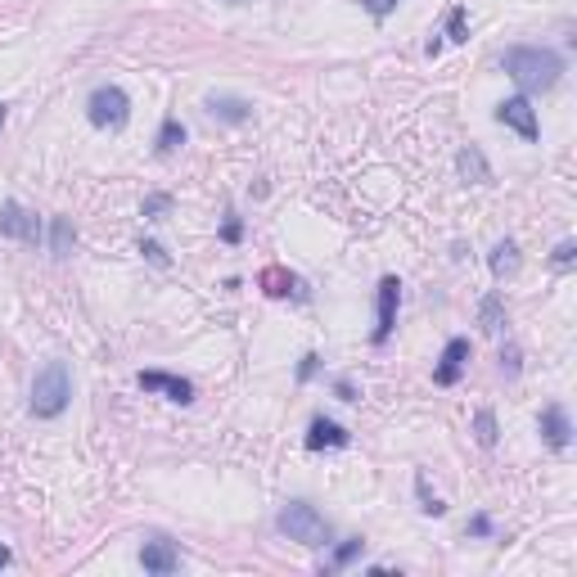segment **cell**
Wrapping results in <instances>:
<instances>
[{
    "mask_svg": "<svg viewBox=\"0 0 577 577\" xmlns=\"http://www.w3.org/2000/svg\"><path fill=\"white\" fill-rule=\"evenodd\" d=\"M506 72L515 77V86L524 95H542L560 81L564 59L555 50H542V45H515V50H506Z\"/></svg>",
    "mask_w": 577,
    "mask_h": 577,
    "instance_id": "6da1fadb",
    "label": "cell"
},
{
    "mask_svg": "<svg viewBox=\"0 0 577 577\" xmlns=\"http://www.w3.org/2000/svg\"><path fill=\"white\" fill-rule=\"evenodd\" d=\"M72 402V375H68V361H50L45 370H36V384H32V415L36 420H59Z\"/></svg>",
    "mask_w": 577,
    "mask_h": 577,
    "instance_id": "7a4b0ae2",
    "label": "cell"
},
{
    "mask_svg": "<svg viewBox=\"0 0 577 577\" xmlns=\"http://www.w3.org/2000/svg\"><path fill=\"white\" fill-rule=\"evenodd\" d=\"M275 528L289 537V542H302V546H325L330 542V524L316 506L307 501H289L280 515H275Z\"/></svg>",
    "mask_w": 577,
    "mask_h": 577,
    "instance_id": "3957f363",
    "label": "cell"
},
{
    "mask_svg": "<svg viewBox=\"0 0 577 577\" xmlns=\"http://www.w3.org/2000/svg\"><path fill=\"white\" fill-rule=\"evenodd\" d=\"M86 117L99 126V131H122L131 122V99L122 86H95L90 99H86Z\"/></svg>",
    "mask_w": 577,
    "mask_h": 577,
    "instance_id": "277c9868",
    "label": "cell"
},
{
    "mask_svg": "<svg viewBox=\"0 0 577 577\" xmlns=\"http://www.w3.org/2000/svg\"><path fill=\"white\" fill-rule=\"evenodd\" d=\"M0 235H9V239H23V244H36L41 239V221H36V212H27L23 203H0Z\"/></svg>",
    "mask_w": 577,
    "mask_h": 577,
    "instance_id": "5b68a950",
    "label": "cell"
},
{
    "mask_svg": "<svg viewBox=\"0 0 577 577\" xmlns=\"http://www.w3.org/2000/svg\"><path fill=\"white\" fill-rule=\"evenodd\" d=\"M497 122H506V126H510V131H519L524 140H537V135H542V126H537V113H533L528 95L506 99V104L497 108Z\"/></svg>",
    "mask_w": 577,
    "mask_h": 577,
    "instance_id": "8992f818",
    "label": "cell"
},
{
    "mask_svg": "<svg viewBox=\"0 0 577 577\" xmlns=\"http://www.w3.org/2000/svg\"><path fill=\"white\" fill-rule=\"evenodd\" d=\"M397 302H402V284H397V275H384L379 280V325H375V343H388V334H393V325H397Z\"/></svg>",
    "mask_w": 577,
    "mask_h": 577,
    "instance_id": "52a82bcc",
    "label": "cell"
},
{
    "mask_svg": "<svg viewBox=\"0 0 577 577\" xmlns=\"http://www.w3.org/2000/svg\"><path fill=\"white\" fill-rule=\"evenodd\" d=\"M465 366H470V339H451V343L442 348V361H438V370H433V384L451 388V384L465 375Z\"/></svg>",
    "mask_w": 577,
    "mask_h": 577,
    "instance_id": "ba28073f",
    "label": "cell"
},
{
    "mask_svg": "<svg viewBox=\"0 0 577 577\" xmlns=\"http://www.w3.org/2000/svg\"><path fill=\"white\" fill-rule=\"evenodd\" d=\"M140 388L144 393H167V402H181V406L194 402V384L190 379H176V375H163V370H144L140 375Z\"/></svg>",
    "mask_w": 577,
    "mask_h": 577,
    "instance_id": "9c48e42d",
    "label": "cell"
},
{
    "mask_svg": "<svg viewBox=\"0 0 577 577\" xmlns=\"http://www.w3.org/2000/svg\"><path fill=\"white\" fill-rule=\"evenodd\" d=\"M140 564H144V573H176L181 569V555H176V546L167 542V537H154V542H144V551H140Z\"/></svg>",
    "mask_w": 577,
    "mask_h": 577,
    "instance_id": "30bf717a",
    "label": "cell"
},
{
    "mask_svg": "<svg viewBox=\"0 0 577 577\" xmlns=\"http://www.w3.org/2000/svg\"><path fill=\"white\" fill-rule=\"evenodd\" d=\"M537 424H542V438H546V447L564 451V447L573 442V429H569V415H564V406H546Z\"/></svg>",
    "mask_w": 577,
    "mask_h": 577,
    "instance_id": "8fae6325",
    "label": "cell"
},
{
    "mask_svg": "<svg viewBox=\"0 0 577 577\" xmlns=\"http://www.w3.org/2000/svg\"><path fill=\"white\" fill-rule=\"evenodd\" d=\"M208 113L221 117V122H248L253 117V104L239 99V95H208Z\"/></svg>",
    "mask_w": 577,
    "mask_h": 577,
    "instance_id": "7c38bea8",
    "label": "cell"
},
{
    "mask_svg": "<svg viewBox=\"0 0 577 577\" xmlns=\"http://www.w3.org/2000/svg\"><path fill=\"white\" fill-rule=\"evenodd\" d=\"M456 167H461V176H465L470 185H492V167H488V158H483V149H479V144L461 149Z\"/></svg>",
    "mask_w": 577,
    "mask_h": 577,
    "instance_id": "4fadbf2b",
    "label": "cell"
},
{
    "mask_svg": "<svg viewBox=\"0 0 577 577\" xmlns=\"http://www.w3.org/2000/svg\"><path fill=\"white\" fill-rule=\"evenodd\" d=\"M325 447H348V429H339L334 420H312L307 451H325Z\"/></svg>",
    "mask_w": 577,
    "mask_h": 577,
    "instance_id": "5bb4252c",
    "label": "cell"
},
{
    "mask_svg": "<svg viewBox=\"0 0 577 577\" xmlns=\"http://www.w3.org/2000/svg\"><path fill=\"white\" fill-rule=\"evenodd\" d=\"M515 271H519V244H515V239H501V244L492 248V275L506 280V275H515Z\"/></svg>",
    "mask_w": 577,
    "mask_h": 577,
    "instance_id": "9a60e30c",
    "label": "cell"
},
{
    "mask_svg": "<svg viewBox=\"0 0 577 577\" xmlns=\"http://www.w3.org/2000/svg\"><path fill=\"white\" fill-rule=\"evenodd\" d=\"M479 321H483L488 334H501V330H506V302H501V293H488V298L479 302Z\"/></svg>",
    "mask_w": 577,
    "mask_h": 577,
    "instance_id": "2e32d148",
    "label": "cell"
},
{
    "mask_svg": "<svg viewBox=\"0 0 577 577\" xmlns=\"http://www.w3.org/2000/svg\"><path fill=\"white\" fill-rule=\"evenodd\" d=\"M257 284H262V293H271V298H284V293H289L298 280H293L284 266H266V271L257 275Z\"/></svg>",
    "mask_w": 577,
    "mask_h": 577,
    "instance_id": "e0dca14e",
    "label": "cell"
},
{
    "mask_svg": "<svg viewBox=\"0 0 577 577\" xmlns=\"http://www.w3.org/2000/svg\"><path fill=\"white\" fill-rule=\"evenodd\" d=\"M72 244H77L72 221H68V217H54V226H50V253H54V257H68Z\"/></svg>",
    "mask_w": 577,
    "mask_h": 577,
    "instance_id": "ac0fdd59",
    "label": "cell"
},
{
    "mask_svg": "<svg viewBox=\"0 0 577 577\" xmlns=\"http://www.w3.org/2000/svg\"><path fill=\"white\" fill-rule=\"evenodd\" d=\"M181 144H185V126H181L176 117H167L163 131H158V154H176Z\"/></svg>",
    "mask_w": 577,
    "mask_h": 577,
    "instance_id": "d6986e66",
    "label": "cell"
},
{
    "mask_svg": "<svg viewBox=\"0 0 577 577\" xmlns=\"http://www.w3.org/2000/svg\"><path fill=\"white\" fill-rule=\"evenodd\" d=\"M474 433H479L483 447H497V415H492V411H479V415H474Z\"/></svg>",
    "mask_w": 577,
    "mask_h": 577,
    "instance_id": "ffe728a7",
    "label": "cell"
},
{
    "mask_svg": "<svg viewBox=\"0 0 577 577\" xmlns=\"http://www.w3.org/2000/svg\"><path fill=\"white\" fill-rule=\"evenodd\" d=\"M447 36H451V41H465V36H470V14H465L461 5L447 14Z\"/></svg>",
    "mask_w": 577,
    "mask_h": 577,
    "instance_id": "44dd1931",
    "label": "cell"
},
{
    "mask_svg": "<svg viewBox=\"0 0 577 577\" xmlns=\"http://www.w3.org/2000/svg\"><path fill=\"white\" fill-rule=\"evenodd\" d=\"M361 546H366L361 537H352V542H343V546L334 551V569H348V564H352V560L361 555Z\"/></svg>",
    "mask_w": 577,
    "mask_h": 577,
    "instance_id": "7402d4cb",
    "label": "cell"
},
{
    "mask_svg": "<svg viewBox=\"0 0 577 577\" xmlns=\"http://www.w3.org/2000/svg\"><path fill=\"white\" fill-rule=\"evenodd\" d=\"M167 208H172V199H167V194H149V199H144V217H149V221H163V212H167Z\"/></svg>",
    "mask_w": 577,
    "mask_h": 577,
    "instance_id": "603a6c76",
    "label": "cell"
},
{
    "mask_svg": "<svg viewBox=\"0 0 577 577\" xmlns=\"http://www.w3.org/2000/svg\"><path fill=\"white\" fill-rule=\"evenodd\" d=\"M415 488H420V497H424V515H442V510H447L438 497H429V483H424V479H415Z\"/></svg>",
    "mask_w": 577,
    "mask_h": 577,
    "instance_id": "cb8c5ba5",
    "label": "cell"
},
{
    "mask_svg": "<svg viewBox=\"0 0 577 577\" xmlns=\"http://www.w3.org/2000/svg\"><path fill=\"white\" fill-rule=\"evenodd\" d=\"M573 257H577V244H573V239H564V244L555 248V266H569Z\"/></svg>",
    "mask_w": 577,
    "mask_h": 577,
    "instance_id": "d4e9b609",
    "label": "cell"
},
{
    "mask_svg": "<svg viewBox=\"0 0 577 577\" xmlns=\"http://www.w3.org/2000/svg\"><path fill=\"white\" fill-rule=\"evenodd\" d=\"M140 253H144L154 266H167V253H163V244H140Z\"/></svg>",
    "mask_w": 577,
    "mask_h": 577,
    "instance_id": "484cf974",
    "label": "cell"
},
{
    "mask_svg": "<svg viewBox=\"0 0 577 577\" xmlns=\"http://www.w3.org/2000/svg\"><path fill=\"white\" fill-rule=\"evenodd\" d=\"M361 5H366V9H370V14H375V18H388V14H393V5H397V0H361Z\"/></svg>",
    "mask_w": 577,
    "mask_h": 577,
    "instance_id": "4316f807",
    "label": "cell"
},
{
    "mask_svg": "<svg viewBox=\"0 0 577 577\" xmlns=\"http://www.w3.org/2000/svg\"><path fill=\"white\" fill-rule=\"evenodd\" d=\"M501 366H506L510 375H519V348H506V352H501Z\"/></svg>",
    "mask_w": 577,
    "mask_h": 577,
    "instance_id": "83f0119b",
    "label": "cell"
},
{
    "mask_svg": "<svg viewBox=\"0 0 577 577\" xmlns=\"http://www.w3.org/2000/svg\"><path fill=\"white\" fill-rule=\"evenodd\" d=\"M316 375V357H302V370H298V379H312Z\"/></svg>",
    "mask_w": 577,
    "mask_h": 577,
    "instance_id": "f1b7e54d",
    "label": "cell"
},
{
    "mask_svg": "<svg viewBox=\"0 0 577 577\" xmlns=\"http://www.w3.org/2000/svg\"><path fill=\"white\" fill-rule=\"evenodd\" d=\"M5 564H9V551H5V546H0V569H5Z\"/></svg>",
    "mask_w": 577,
    "mask_h": 577,
    "instance_id": "f546056e",
    "label": "cell"
},
{
    "mask_svg": "<svg viewBox=\"0 0 577 577\" xmlns=\"http://www.w3.org/2000/svg\"><path fill=\"white\" fill-rule=\"evenodd\" d=\"M5 117H9V108H5V104H0V126H5Z\"/></svg>",
    "mask_w": 577,
    "mask_h": 577,
    "instance_id": "4dcf8cb0",
    "label": "cell"
},
{
    "mask_svg": "<svg viewBox=\"0 0 577 577\" xmlns=\"http://www.w3.org/2000/svg\"><path fill=\"white\" fill-rule=\"evenodd\" d=\"M226 5H244V0H226Z\"/></svg>",
    "mask_w": 577,
    "mask_h": 577,
    "instance_id": "1f68e13d",
    "label": "cell"
}]
</instances>
